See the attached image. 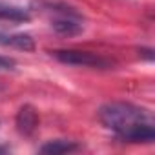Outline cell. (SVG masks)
Returning <instances> with one entry per match:
<instances>
[{
  "mask_svg": "<svg viewBox=\"0 0 155 155\" xmlns=\"http://www.w3.org/2000/svg\"><path fill=\"white\" fill-rule=\"evenodd\" d=\"M101 122L124 142L155 140V120L150 110L130 102H108L99 110Z\"/></svg>",
  "mask_w": 155,
  "mask_h": 155,
  "instance_id": "obj_1",
  "label": "cell"
},
{
  "mask_svg": "<svg viewBox=\"0 0 155 155\" xmlns=\"http://www.w3.org/2000/svg\"><path fill=\"white\" fill-rule=\"evenodd\" d=\"M58 62L68 66H82V68H95V69H108L113 66L111 60L104 58L102 55L81 49H58L51 53Z\"/></svg>",
  "mask_w": 155,
  "mask_h": 155,
  "instance_id": "obj_2",
  "label": "cell"
},
{
  "mask_svg": "<svg viewBox=\"0 0 155 155\" xmlns=\"http://www.w3.org/2000/svg\"><path fill=\"white\" fill-rule=\"evenodd\" d=\"M0 20H6V22H13V24H20V22H29L31 15L28 9L9 4V2H2L0 0Z\"/></svg>",
  "mask_w": 155,
  "mask_h": 155,
  "instance_id": "obj_5",
  "label": "cell"
},
{
  "mask_svg": "<svg viewBox=\"0 0 155 155\" xmlns=\"http://www.w3.org/2000/svg\"><path fill=\"white\" fill-rule=\"evenodd\" d=\"M38 126V115L35 111L33 106L26 104L20 108V111L17 113V130L22 135H31Z\"/></svg>",
  "mask_w": 155,
  "mask_h": 155,
  "instance_id": "obj_4",
  "label": "cell"
},
{
  "mask_svg": "<svg viewBox=\"0 0 155 155\" xmlns=\"http://www.w3.org/2000/svg\"><path fill=\"white\" fill-rule=\"evenodd\" d=\"M79 150V144L75 142H69V140H62V139H57V140H49L46 142L44 146H40V153H46V155H60V153H69V151H75Z\"/></svg>",
  "mask_w": 155,
  "mask_h": 155,
  "instance_id": "obj_7",
  "label": "cell"
},
{
  "mask_svg": "<svg viewBox=\"0 0 155 155\" xmlns=\"http://www.w3.org/2000/svg\"><path fill=\"white\" fill-rule=\"evenodd\" d=\"M15 68V60L8 58V57H0V71L2 69H13Z\"/></svg>",
  "mask_w": 155,
  "mask_h": 155,
  "instance_id": "obj_8",
  "label": "cell"
},
{
  "mask_svg": "<svg viewBox=\"0 0 155 155\" xmlns=\"http://www.w3.org/2000/svg\"><path fill=\"white\" fill-rule=\"evenodd\" d=\"M49 26L62 37H75L84 31L82 17H71V15H57L51 17Z\"/></svg>",
  "mask_w": 155,
  "mask_h": 155,
  "instance_id": "obj_3",
  "label": "cell"
},
{
  "mask_svg": "<svg viewBox=\"0 0 155 155\" xmlns=\"http://www.w3.org/2000/svg\"><path fill=\"white\" fill-rule=\"evenodd\" d=\"M0 44L8 46V48H15V49H22V51H33L35 49L33 38L26 33H15V35L0 33Z\"/></svg>",
  "mask_w": 155,
  "mask_h": 155,
  "instance_id": "obj_6",
  "label": "cell"
}]
</instances>
